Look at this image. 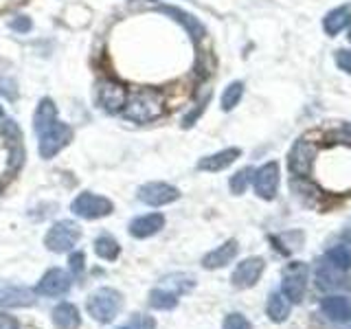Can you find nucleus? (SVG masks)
Returning a JSON list of instances; mask_svg holds the SVG:
<instances>
[{"instance_id":"1","label":"nucleus","mask_w":351,"mask_h":329,"mask_svg":"<svg viewBox=\"0 0 351 329\" xmlns=\"http://www.w3.org/2000/svg\"><path fill=\"white\" fill-rule=\"evenodd\" d=\"M121 310H123V294L114 288H99L86 301V312L101 325L112 323Z\"/></svg>"},{"instance_id":"2","label":"nucleus","mask_w":351,"mask_h":329,"mask_svg":"<svg viewBox=\"0 0 351 329\" xmlns=\"http://www.w3.org/2000/svg\"><path fill=\"white\" fill-rule=\"evenodd\" d=\"M162 99L156 93H138L128 99L121 114L132 123H149V121H156L162 114Z\"/></svg>"},{"instance_id":"3","label":"nucleus","mask_w":351,"mask_h":329,"mask_svg":"<svg viewBox=\"0 0 351 329\" xmlns=\"http://www.w3.org/2000/svg\"><path fill=\"white\" fill-rule=\"evenodd\" d=\"M82 237V228L77 226L73 219H60V222H55L49 230L47 235H44V246H47L51 252H71L77 241Z\"/></svg>"},{"instance_id":"4","label":"nucleus","mask_w":351,"mask_h":329,"mask_svg":"<svg viewBox=\"0 0 351 329\" xmlns=\"http://www.w3.org/2000/svg\"><path fill=\"white\" fill-rule=\"evenodd\" d=\"M38 151L42 158H53L58 156V154L69 145L71 138H73V130L71 125L66 123H60V121H55V123H51L47 130H42L38 134Z\"/></svg>"},{"instance_id":"5","label":"nucleus","mask_w":351,"mask_h":329,"mask_svg":"<svg viewBox=\"0 0 351 329\" xmlns=\"http://www.w3.org/2000/svg\"><path fill=\"white\" fill-rule=\"evenodd\" d=\"M112 202L108 200L104 195H97V193H90V191H84L80 193L73 200L71 204V211L82 217V219H99V217H106L112 213Z\"/></svg>"},{"instance_id":"6","label":"nucleus","mask_w":351,"mask_h":329,"mask_svg":"<svg viewBox=\"0 0 351 329\" xmlns=\"http://www.w3.org/2000/svg\"><path fill=\"white\" fill-rule=\"evenodd\" d=\"M307 290V266L303 261H294L285 266L281 279V292L290 303H301Z\"/></svg>"},{"instance_id":"7","label":"nucleus","mask_w":351,"mask_h":329,"mask_svg":"<svg viewBox=\"0 0 351 329\" xmlns=\"http://www.w3.org/2000/svg\"><path fill=\"white\" fill-rule=\"evenodd\" d=\"M95 99H97V106L101 108L104 112L117 114V112H123V108L128 103V90L112 80H104L97 84Z\"/></svg>"},{"instance_id":"8","label":"nucleus","mask_w":351,"mask_h":329,"mask_svg":"<svg viewBox=\"0 0 351 329\" xmlns=\"http://www.w3.org/2000/svg\"><path fill=\"white\" fill-rule=\"evenodd\" d=\"M316 162V145L303 136L299 141H294V145L288 151V167L294 175H310Z\"/></svg>"},{"instance_id":"9","label":"nucleus","mask_w":351,"mask_h":329,"mask_svg":"<svg viewBox=\"0 0 351 329\" xmlns=\"http://www.w3.org/2000/svg\"><path fill=\"white\" fill-rule=\"evenodd\" d=\"M279 162L277 160H268L263 162L261 167L252 173V186H255V193L261 200H274L279 191Z\"/></svg>"},{"instance_id":"10","label":"nucleus","mask_w":351,"mask_h":329,"mask_svg":"<svg viewBox=\"0 0 351 329\" xmlns=\"http://www.w3.org/2000/svg\"><path fill=\"white\" fill-rule=\"evenodd\" d=\"M138 200L147 206H165L180 197V191L167 182H145L138 186Z\"/></svg>"},{"instance_id":"11","label":"nucleus","mask_w":351,"mask_h":329,"mask_svg":"<svg viewBox=\"0 0 351 329\" xmlns=\"http://www.w3.org/2000/svg\"><path fill=\"white\" fill-rule=\"evenodd\" d=\"M263 268H266V261L261 257H248L237 263V268L230 274V283L239 290H248L252 285H257L259 277L263 274Z\"/></svg>"},{"instance_id":"12","label":"nucleus","mask_w":351,"mask_h":329,"mask_svg":"<svg viewBox=\"0 0 351 329\" xmlns=\"http://www.w3.org/2000/svg\"><path fill=\"white\" fill-rule=\"evenodd\" d=\"M36 305V290L27 285L0 281V307H31Z\"/></svg>"},{"instance_id":"13","label":"nucleus","mask_w":351,"mask_h":329,"mask_svg":"<svg viewBox=\"0 0 351 329\" xmlns=\"http://www.w3.org/2000/svg\"><path fill=\"white\" fill-rule=\"evenodd\" d=\"M71 277L69 272H64L62 268H51L47 270V274L40 279L38 288H36V294H42V296H64L71 292Z\"/></svg>"},{"instance_id":"14","label":"nucleus","mask_w":351,"mask_h":329,"mask_svg":"<svg viewBox=\"0 0 351 329\" xmlns=\"http://www.w3.org/2000/svg\"><path fill=\"white\" fill-rule=\"evenodd\" d=\"M158 11L167 18L176 20L178 25H182V29L189 33L193 42H200L206 36V27L193 14H189V11H184L180 7H173V5H162V7H158Z\"/></svg>"},{"instance_id":"15","label":"nucleus","mask_w":351,"mask_h":329,"mask_svg":"<svg viewBox=\"0 0 351 329\" xmlns=\"http://www.w3.org/2000/svg\"><path fill=\"white\" fill-rule=\"evenodd\" d=\"M314 274H316V285L321 290H338V288H343L345 281H347L345 279V270L336 268L327 257L318 259Z\"/></svg>"},{"instance_id":"16","label":"nucleus","mask_w":351,"mask_h":329,"mask_svg":"<svg viewBox=\"0 0 351 329\" xmlns=\"http://www.w3.org/2000/svg\"><path fill=\"white\" fill-rule=\"evenodd\" d=\"M237 252H239V244H237L235 239H228V241H224L222 246H217L211 252H206V255L202 257V266L206 270L224 268V266H228V263L237 257Z\"/></svg>"},{"instance_id":"17","label":"nucleus","mask_w":351,"mask_h":329,"mask_svg":"<svg viewBox=\"0 0 351 329\" xmlns=\"http://www.w3.org/2000/svg\"><path fill=\"white\" fill-rule=\"evenodd\" d=\"M165 228V217L160 213H147L130 222V235L136 239H147Z\"/></svg>"},{"instance_id":"18","label":"nucleus","mask_w":351,"mask_h":329,"mask_svg":"<svg viewBox=\"0 0 351 329\" xmlns=\"http://www.w3.org/2000/svg\"><path fill=\"white\" fill-rule=\"evenodd\" d=\"M241 156V149L239 147H228V149H222V151H215L211 156H204L197 160V169L200 171H211V173H217L226 167H230L237 158Z\"/></svg>"},{"instance_id":"19","label":"nucleus","mask_w":351,"mask_h":329,"mask_svg":"<svg viewBox=\"0 0 351 329\" xmlns=\"http://www.w3.org/2000/svg\"><path fill=\"white\" fill-rule=\"evenodd\" d=\"M349 25H351V3H345L332 11H327V16L323 18V29L327 36H338Z\"/></svg>"},{"instance_id":"20","label":"nucleus","mask_w":351,"mask_h":329,"mask_svg":"<svg viewBox=\"0 0 351 329\" xmlns=\"http://www.w3.org/2000/svg\"><path fill=\"white\" fill-rule=\"evenodd\" d=\"M51 318H53L55 329H80V325H82L80 310H77L73 303L55 305V310L51 312Z\"/></svg>"},{"instance_id":"21","label":"nucleus","mask_w":351,"mask_h":329,"mask_svg":"<svg viewBox=\"0 0 351 329\" xmlns=\"http://www.w3.org/2000/svg\"><path fill=\"white\" fill-rule=\"evenodd\" d=\"M321 310L334 323H345L351 318V305L345 296H325L321 301Z\"/></svg>"},{"instance_id":"22","label":"nucleus","mask_w":351,"mask_h":329,"mask_svg":"<svg viewBox=\"0 0 351 329\" xmlns=\"http://www.w3.org/2000/svg\"><path fill=\"white\" fill-rule=\"evenodd\" d=\"M55 121H58V106H55V101L49 97L40 99L36 114H33V130H36V134H40L42 130H47Z\"/></svg>"},{"instance_id":"23","label":"nucleus","mask_w":351,"mask_h":329,"mask_svg":"<svg viewBox=\"0 0 351 329\" xmlns=\"http://www.w3.org/2000/svg\"><path fill=\"white\" fill-rule=\"evenodd\" d=\"M290 310H292V303L285 299L283 292H272L268 296V303H266V314L270 316L272 323H283L288 321L290 316Z\"/></svg>"},{"instance_id":"24","label":"nucleus","mask_w":351,"mask_h":329,"mask_svg":"<svg viewBox=\"0 0 351 329\" xmlns=\"http://www.w3.org/2000/svg\"><path fill=\"white\" fill-rule=\"evenodd\" d=\"M178 296L173 290L165 288V285H158V288H154L149 292V305L154 307V310H173L176 305H178Z\"/></svg>"},{"instance_id":"25","label":"nucleus","mask_w":351,"mask_h":329,"mask_svg":"<svg viewBox=\"0 0 351 329\" xmlns=\"http://www.w3.org/2000/svg\"><path fill=\"white\" fill-rule=\"evenodd\" d=\"M95 252H97V257L99 259H106V261H114L119 255H121V246H119V241L112 237V235H99L95 239Z\"/></svg>"},{"instance_id":"26","label":"nucleus","mask_w":351,"mask_h":329,"mask_svg":"<svg viewBox=\"0 0 351 329\" xmlns=\"http://www.w3.org/2000/svg\"><path fill=\"white\" fill-rule=\"evenodd\" d=\"M160 285H165V288L173 290L176 294H186L191 292L195 288V279L191 277V274H182V272H176V274H169V277H165L160 281Z\"/></svg>"},{"instance_id":"27","label":"nucleus","mask_w":351,"mask_h":329,"mask_svg":"<svg viewBox=\"0 0 351 329\" xmlns=\"http://www.w3.org/2000/svg\"><path fill=\"white\" fill-rule=\"evenodd\" d=\"M241 97H244V82H233L224 88L222 93V110L224 112H230V110H235L241 101Z\"/></svg>"},{"instance_id":"28","label":"nucleus","mask_w":351,"mask_h":329,"mask_svg":"<svg viewBox=\"0 0 351 329\" xmlns=\"http://www.w3.org/2000/svg\"><path fill=\"white\" fill-rule=\"evenodd\" d=\"M325 257H327L329 261H332L336 268L345 270V272L351 268V250H349V246H345V244H340V246L329 248Z\"/></svg>"},{"instance_id":"29","label":"nucleus","mask_w":351,"mask_h":329,"mask_svg":"<svg viewBox=\"0 0 351 329\" xmlns=\"http://www.w3.org/2000/svg\"><path fill=\"white\" fill-rule=\"evenodd\" d=\"M252 173H255V169L252 167H244V169H239L233 178H230V191H233L235 195H241L246 189H248V184L252 182Z\"/></svg>"},{"instance_id":"30","label":"nucleus","mask_w":351,"mask_h":329,"mask_svg":"<svg viewBox=\"0 0 351 329\" xmlns=\"http://www.w3.org/2000/svg\"><path fill=\"white\" fill-rule=\"evenodd\" d=\"M117 329H156V318L147 314H132L123 325Z\"/></svg>"},{"instance_id":"31","label":"nucleus","mask_w":351,"mask_h":329,"mask_svg":"<svg viewBox=\"0 0 351 329\" xmlns=\"http://www.w3.org/2000/svg\"><path fill=\"white\" fill-rule=\"evenodd\" d=\"M224 329H252L250 321L241 314H228L224 318Z\"/></svg>"},{"instance_id":"32","label":"nucleus","mask_w":351,"mask_h":329,"mask_svg":"<svg viewBox=\"0 0 351 329\" xmlns=\"http://www.w3.org/2000/svg\"><path fill=\"white\" fill-rule=\"evenodd\" d=\"M0 95L7 97L9 101H16L18 99V88L11 77H0Z\"/></svg>"},{"instance_id":"33","label":"nucleus","mask_w":351,"mask_h":329,"mask_svg":"<svg viewBox=\"0 0 351 329\" xmlns=\"http://www.w3.org/2000/svg\"><path fill=\"white\" fill-rule=\"evenodd\" d=\"M69 268L71 272L75 274L77 279L84 274V268H86V257H84V252H73L71 259H69Z\"/></svg>"},{"instance_id":"34","label":"nucleus","mask_w":351,"mask_h":329,"mask_svg":"<svg viewBox=\"0 0 351 329\" xmlns=\"http://www.w3.org/2000/svg\"><path fill=\"white\" fill-rule=\"evenodd\" d=\"M336 64H338L340 71L351 75V51H345V49L336 51Z\"/></svg>"},{"instance_id":"35","label":"nucleus","mask_w":351,"mask_h":329,"mask_svg":"<svg viewBox=\"0 0 351 329\" xmlns=\"http://www.w3.org/2000/svg\"><path fill=\"white\" fill-rule=\"evenodd\" d=\"M9 27L14 29V31H18V33H29L31 27H33V22L27 16H18V18H14V20L9 22Z\"/></svg>"},{"instance_id":"36","label":"nucleus","mask_w":351,"mask_h":329,"mask_svg":"<svg viewBox=\"0 0 351 329\" xmlns=\"http://www.w3.org/2000/svg\"><path fill=\"white\" fill-rule=\"evenodd\" d=\"M204 108H206V99H204L202 103H197V108H195V110H191V112L182 119V127H191V125L195 123V121H197V117H200V114L204 112Z\"/></svg>"},{"instance_id":"37","label":"nucleus","mask_w":351,"mask_h":329,"mask_svg":"<svg viewBox=\"0 0 351 329\" xmlns=\"http://www.w3.org/2000/svg\"><path fill=\"white\" fill-rule=\"evenodd\" d=\"M0 329H18V321L9 314H0Z\"/></svg>"},{"instance_id":"38","label":"nucleus","mask_w":351,"mask_h":329,"mask_svg":"<svg viewBox=\"0 0 351 329\" xmlns=\"http://www.w3.org/2000/svg\"><path fill=\"white\" fill-rule=\"evenodd\" d=\"M345 237L349 239V244H351V230H347V233H345ZM349 250H351V248H349Z\"/></svg>"},{"instance_id":"39","label":"nucleus","mask_w":351,"mask_h":329,"mask_svg":"<svg viewBox=\"0 0 351 329\" xmlns=\"http://www.w3.org/2000/svg\"><path fill=\"white\" fill-rule=\"evenodd\" d=\"M345 132H347V134L351 136V125H347V127H345Z\"/></svg>"},{"instance_id":"40","label":"nucleus","mask_w":351,"mask_h":329,"mask_svg":"<svg viewBox=\"0 0 351 329\" xmlns=\"http://www.w3.org/2000/svg\"><path fill=\"white\" fill-rule=\"evenodd\" d=\"M349 42H351V25H349Z\"/></svg>"},{"instance_id":"41","label":"nucleus","mask_w":351,"mask_h":329,"mask_svg":"<svg viewBox=\"0 0 351 329\" xmlns=\"http://www.w3.org/2000/svg\"><path fill=\"white\" fill-rule=\"evenodd\" d=\"M0 117H3V108H0Z\"/></svg>"}]
</instances>
